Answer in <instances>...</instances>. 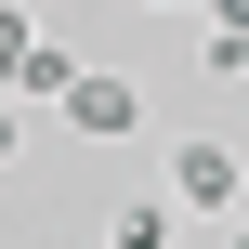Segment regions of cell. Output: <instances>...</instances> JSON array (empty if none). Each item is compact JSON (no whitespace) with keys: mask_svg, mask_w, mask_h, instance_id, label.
Returning <instances> with one entry per match:
<instances>
[{"mask_svg":"<svg viewBox=\"0 0 249 249\" xmlns=\"http://www.w3.org/2000/svg\"><path fill=\"white\" fill-rule=\"evenodd\" d=\"M158 197H171V210H236V197H249V158L223 144V131H184L171 171H158Z\"/></svg>","mask_w":249,"mask_h":249,"instance_id":"6da1fadb","label":"cell"},{"mask_svg":"<svg viewBox=\"0 0 249 249\" xmlns=\"http://www.w3.org/2000/svg\"><path fill=\"white\" fill-rule=\"evenodd\" d=\"M66 131H92V144H131V131H144V79H118V66H79V79H66Z\"/></svg>","mask_w":249,"mask_h":249,"instance_id":"7a4b0ae2","label":"cell"},{"mask_svg":"<svg viewBox=\"0 0 249 249\" xmlns=\"http://www.w3.org/2000/svg\"><path fill=\"white\" fill-rule=\"evenodd\" d=\"M171 223H184L171 197H118V223H105V249H171Z\"/></svg>","mask_w":249,"mask_h":249,"instance_id":"3957f363","label":"cell"},{"mask_svg":"<svg viewBox=\"0 0 249 249\" xmlns=\"http://www.w3.org/2000/svg\"><path fill=\"white\" fill-rule=\"evenodd\" d=\"M66 79H79V53H66V39H39V53H26V79H13V105H66Z\"/></svg>","mask_w":249,"mask_h":249,"instance_id":"277c9868","label":"cell"},{"mask_svg":"<svg viewBox=\"0 0 249 249\" xmlns=\"http://www.w3.org/2000/svg\"><path fill=\"white\" fill-rule=\"evenodd\" d=\"M26 53H39V26H26V0H0V92L26 79Z\"/></svg>","mask_w":249,"mask_h":249,"instance_id":"5b68a950","label":"cell"},{"mask_svg":"<svg viewBox=\"0 0 249 249\" xmlns=\"http://www.w3.org/2000/svg\"><path fill=\"white\" fill-rule=\"evenodd\" d=\"M197 53H210V79H249V39H236V26H210Z\"/></svg>","mask_w":249,"mask_h":249,"instance_id":"8992f818","label":"cell"},{"mask_svg":"<svg viewBox=\"0 0 249 249\" xmlns=\"http://www.w3.org/2000/svg\"><path fill=\"white\" fill-rule=\"evenodd\" d=\"M13 144H26V105H13V92H0V158H13Z\"/></svg>","mask_w":249,"mask_h":249,"instance_id":"52a82bcc","label":"cell"},{"mask_svg":"<svg viewBox=\"0 0 249 249\" xmlns=\"http://www.w3.org/2000/svg\"><path fill=\"white\" fill-rule=\"evenodd\" d=\"M210 26H236V39H249V0H210Z\"/></svg>","mask_w":249,"mask_h":249,"instance_id":"ba28073f","label":"cell"},{"mask_svg":"<svg viewBox=\"0 0 249 249\" xmlns=\"http://www.w3.org/2000/svg\"><path fill=\"white\" fill-rule=\"evenodd\" d=\"M223 236H236V249H249V197H236V210H223Z\"/></svg>","mask_w":249,"mask_h":249,"instance_id":"9c48e42d","label":"cell"},{"mask_svg":"<svg viewBox=\"0 0 249 249\" xmlns=\"http://www.w3.org/2000/svg\"><path fill=\"white\" fill-rule=\"evenodd\" d=\"M144 13H184V0H144Z\"/></svg>","mask_w":249,"mask_h":249,"instance_id":"30bf717a","label":"cell"}]
</instances>
